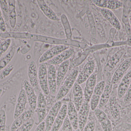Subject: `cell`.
Instances as JSON below:
<instances>
[{
    "mask_svg": "<svg viewBox=\"0 0 131 131\" xmlns=\"http://www.w3.org/2000/svg\"><path fill=\"white\" fill-rule=\"evenodd\" d=\"M78 73V70L76 68L72 72L60 88L56 97L57 100H61L67 95L76 82Z\"/></svg>",
    "mask_w": 131,
    "mask_h": 131,
    "instance_id": "obj_1",
    "label": "cell"
},
{
    "mask_svg": "<svg viewBox=\"0 0 131 131\" xmlns=\"http://www.w3.org/2000/svg\"><path fill=\"white\" fill-rule=\"evenodd\" d=\"M66 45H58L54 46L44 53L39 58V64H43L49 61L57 55L69 48Z\"/></svg>",
    "mask_w": 131,
    "mask_h": 131,
    "instance_id": "obj_2",
    "label": "cell"
},
{
    "mask_svg": "<svg viewBox=\"0 0 131 131\" xmlns=\"http://www.w3.org/2000/svg\"><path fill=\"white\" fill-rule=\"evenodd\" d=\"M105 85L106 82L103 80L98 83L95 86L90 100V107L92 110L94 111L97 108Z\"/></svg>",
    "mask_w": 131,
    "mask_h": 131,
    "instance_id": "obj_3",
    "label": "cell"
},
{
    "mask_svg": "<svg viewBox=\"0 0 131 131\" xmlns=\"http://www.w3.org/2000/svg\"><path fill=\"white\" fill-rule=\"evenodd\" d=\"M62 106V103L60 101L55 103L48 113L45 120V131H51L54 121Z\"/></svg>",
    "mask_w": 131,
    "mask_h": 131,
    "instance_id": "obj_4",
    "label": "cell"
},
{
    "mask_svg": "<svg viewBox=\"0 0 131 131\" xmlns=\"http://www.w3.org/2000/svg\"><path fill=\"white\" fill-rule=\"evenodd\" d=\"M38 80L41 88L44 94L48 95L50 93L48 80V69L45 63L41 64L38 72Z\"/></svg>",
    "mask_w": 131,
    "mask_h": 131,
    "instance_id": "obj_5",
    "label": "cell"
},
{
    "mask_svg": "<svg viewBox=\"0 0 131 131\" xmlns=\"http://www.w3.org/2000/svg\"><path fill=\"white\" fill-rule=\"evenodd\" d=\"M95 67V63L94 60H89L86 63L83 70L78 76L75 82L81 85L86 82L93 74Z\"/></svg>",
    "mask_w": 131,
    "mask_h": 131,
    "instance_id": "obj_6",
    "label": "cell"
},
{
    "mask_svg": "<svg viewBox=\"0 0 131 131\" xmlns=\"http://www.w3.org/2000/svg\"><path fill=\"white\" fill-rule=\"evenodd\" d=\"M90 107L89 102L84 100L78 111V128L81 131H83L84 128L87 124Z\"/></svg>",
    "mask_w": 131,
    "mask_h": 131,
    "instance_id": "obj_7",
    "label": "cell"
},
{
    "mask_svg": "<svg viewBox=\"0 0 131 131\" xmlns=\"http://www.w3.org/2000/svg\"><path fill=\"white\" fill-rule=\"evenodd\" d=\"M27 95L24 89H21L20 91L18 97L17 104L14 114V118L15 120L19 117L25 111L27 104Z\"/></svg>",
    "mask_w": 131,
    "mask_h": 131,
    "instance_id": "obj_8",
    "label": "cell"
},
{
    "mask_svg": "<svg viewBox=\"0 0 131 131\" xmlns=\"http://www.w3.org/2000/svg\"><path fill=\"white\" fill-rule=\"evenodd\" d=\"M37 118L38 124L44 121L47 116V103L43 94L40 93L37 102Z\"/></svg>",
    "mask_w": 131,
    "mask_h": 131,
    "instance_id": "obj_9",
    "label": "cell"
},
{
    "mask_svg": "<svg viewBox=\"0 0 131 131\" xmlns=\"http://www.w3.org/2000/svg\"><path fill=\"white\" fill-rule=\"evenodd\" d=\"M24 88L31 108L35 110L37 108V99L34 88L31 85L29 82L27 80L24 81Z\"/></svg>",
    "mask_w": 131,
    "mask_h": 131,
    "instance_id": "obj_10",
    "label": "cell"
},
{
    "mask_svg": "<svg viewBox=\"0 0 131 131\" xmlns=\"http://www.w3.org/2000/svg\"><path fill=\"white\" fill-rule=\"evenodd\" d=\"M96 117L101 124L104 131H112V125L106 114L100 108H97L94 111Z\"/></svg>",
    "mask_w": 131,
    "mask_h": 131,
    "instance_id": "obj_11",
    "label": "cell"
},
{
    "mask_svg": "<svg viewBox=\"0 0 131 131\" xmlns=\"http://www.w3.org/2000/svg\"><path fill=\"white\" fill-rule=\"evenodd\" d=\"M57 74L54 65H49L48 68V80L49 90L53 95L55 94L57 87Z\"/></svg>",
    "mask_w": 131,
    "mask_h": 131,
    "instance_id": "obj_12",
    "label": "cell"
},
{
    "mask_svg": "<svg viewBox=\"0 0 131 131\" xmlns=\"http://www.w3.org/2000/svg\"><path fill=\"white\" fill-rule=\"evenodd\" d=\"M97 76L95 74H92L86 81V85L85 88L84 96L85 100L89 102L94 92V89L96 85Z\"/></svg>",
    "mask_w": 131,
    "mask_h": 131,
    "instance_id": "obj_13",
    "label": "cell"
},
{
    "mask_svg": "<svg viewBox=\"0 0 131 131\" xmlns=\"http://www.w3.org/2000/svg\"><path fill=\"white\" fill-rule=\"evenodd\" d=\"M131 82V70L124 75L118 86L117 95L119 99H121L124 97L125 93L129 88Z\"/></svg>",
    "mask_w": 131,
    "mask_h": 131,
    "instance_id": "obj_14",
    "label": "cell"
},
{
    "mask_svg": "<svg viewBox=\"0 0 131 131\" xmlns=\"http://www.w3.org/2000/svg\"><path fill=\"white\" fill-rule=\"evenodd\" d=\"M74 49L73 48H69L66 50L58 55L48 61L50 65H57L61 64L64 62L68 60L74 54Z\"/></svg>",
    "mask_w": 131,
    "mask_h": 131,
    "instance_id": "obj_15",
    "label": "cell"
},
{
    "mask_svg": "<svg viewBox=\"0 0 131 131\" xmlns=\"http://www.w3.org/2000/svg\"><path fill=\"white\" fill-rule=\"evenodd\" d=\"M73 95H74V105L78 112L80 110L84 100H83V93L82 88L80 85L75 83L73 86Z\"/></svg>",
    "mask_w": 131,
    "mask_h": 131,
    "instance_id": "obj_16",
    "label": "cell"
},
{
    "mask_svg": "<svg viewBox=\"0 0 131 131\" xmlns=\"http://www.w3.org/2000/svg\"><path fill=\"white\" fill-rule=\"evenodd\" d=\"M68 105L66 104L62 105L53 125L51 131H58L62 126L67 114Z\"/></svg>",
    "mask_w": 131,
    "mask_h": 131,
    "instance_id": "obj_17",
    "label": "cell"
},
{
    "mask_svg": "<svg viewBox=\"0 0 131 131\" xmlns=\"http://www.w3.org/2000/svg\"><path fill=\"white\" fill-rule=\"evenodd\" d=\"M67 114L69 116V119L75 130L78 128V111L72 102L69 103L68 105Z\"/></svg>",
    "mask_w": 131,
    "mask_h": 131,
    "instance_id": "obj_18",
    "label": "cell"
},
{
    "mask_svg": "<svg viewBox=\"0 0 131 131\" xmlns=\"http://www.w3.org/2000/svg\"><path fill=\"white\" fill-rule=\"evenodd\" d=\"M28 76L31 86L33 88L37 87L39 83L37 69L36 63L34 61L30 62L28 66Z\"/></svg>",
    "mask_w": 131,
    "mask_h": 131,
    "instance_id": "obj_19",
    "label": "cell"
},
{
    "mask_svg": "<svg viewBox=\"0 0 131 131\" xmlns=\"http://www.w3.org/2000/svg\"><path fill=\"white\" fill-rule=\"evenodd\" d=\"M112 85L111 82H110L109 81H108L107 84L106 83L105 87L101 97L98 108L101 109L108 102L110 98L111 93L112 91Z\"/></svg>",
    "mask_w": 131,
    "mask_h": 131,
    "instance_id": "obj_20",
    "label": "cell"
},
{
    "mask_svg": "<svg viewBox=\"0 0 131 131\" xmlns=\"http://www.w3.org/2000/svg\"><path fill=\"white\" fill-rule=\"evenodd\" d=\"M37 2L41 10L47 17L52 21H57L58 20L57 15L50 8L48 7L45 1L38 0Z\"/></svg>",
    "mask_w": 131,
    "mask_h": 131,
    "instance_id": "obj_21",
    "label": "cell"
},
{
    "mask_svg": "<svg viewBox=\"0 0 131 131\" xmlns=\"http://www.w3.org/2000/svg\"><path fill=\"white\" fill-rule=\"evenodd\" d=\"M69 61L68 60L64 62L60 65L57 72V85L59 87L63 82L69 67Z\"/></svg>",
    "mask_w": 131,
    "mask_h": 131,
    "instance_id": "obj_22",
    "label": "cell"
},
{
    "mask_svg": "<svg viewBox=\"0 0 131 131\" xmlns=\"http://www.w3.org/2000/svg\"><path fill=\"white\" fill-rule=\"evenodd\" d=\"M8 2L9 22L11 27L12 28H14L17 22L15 1L9 0Z\"/></svg>",
    "mask_w": 131,
    "mask_h": 131,
    "instance_id": "obj_23",
    "label": "cell"
},
{
    "mask_svg": "<svg viewBox=\"0 0 131 131\" xmlns=\"http://www.w3.org/2000/svg\"><path fill=\"white\" fill-rule=\"evenodd\" d=\"M110 107L111 114L115 120H118L121 117L120 112L117 100L115 97L110 98Z\"/></svg>",
    "mask_w": 131,
    "mask_h": 131,
    "instance_id": "obj_24",
    "label": "cell"
},
{
    "mask_svg": "<svg viewBox=\"0 0 131 131\" xmlns=\"http://www.w3.org/2000/svg\"><path fill=\"white\" fill-rule=\"evenodd\" d=\"M15 47H12L9 52L3 58L0 60V70L4 69L10 63L14 57L15 51Z\"/></svg>",
    "mask_w": 131,
    "mask_h": 131,
    "instance_id": "obj_25",
    "label": "cell"
},
{
    "mask_svg": "<svg viewBox=\"0 0 131 131\" xmlns=\"http://www.w3.org/2000/svg\"><path fill=\"white\" fill-rule=\"evenodd\" d=\"M123 2L117 0H109L107 1V9L114 10L121 7L123 6Z\"/></svg>",
    "mask_w": 131,
    "mask_h": 131,
    "instance_id": "obj_26",
    "label": "cell"
},
{
    "mask_svg": "<svg viewBox=\"0 0 131 131\" xmlns=\"http://www.w3.org/2000/svg\"><path fill=\"white\" fill-rule=\"evenodd\" d=\"M0 7L5 19L7 21H9L8 5L7 1L0 0Z\"/></svg>",
    "mask_w": 131,
    "mask_h": 131,
    "instance_id": "obj_27",
    "label": "cell"
},
{
    "mask_svg": "<svg viewBox=\"0 0 131 131\" xmlns=\"http://www.w3.org/2000/svg\"><path fill=\"white\" fill-rule=\"evenodd\" d=\"M122 54V52L120 51L119 53L115 54L110 59L107 64V66L110 68H112L115 67L116 65L120 61V58Z\"/></svg>",
    "mask_w": 131,
    "mask_h": 131,
    "instance_id": "obj_28",
    "label": "cell"
},
{
    "mask_svg": "<svg viewBox=\"0 0 131 131\" xmlns=\"http://www.w3.org/2000/svg\"><path fill=\"white\" fill-rule=\"evenodd\" d=\"M125 73V72L120 70L119 68L117 69L114 73L112 78L111 81L112 84L114 85L117 84L124 77Z\"/></svg>",
    "mask_w": 131,
    "mask_h": 131,
    "instance_id": "obj_29",
    "label": "cell"
},
{
    "mask_svg": "<svg viewBox=\"0 0 131 131\" xmlns=\"http://www.w3.org/2000/svg\"><path fill=\"white\" fill-rule=\"evenodd\" d=\"M34 120L31 118L27 122L24 123L21 126L15 131H30L34 127Z\"/></svg>",
    "mask_w": 131,
    "mask_h": 131,
    "instance_id": "obj_30",
    "label": "cell"
},
{
    "mask_svg": "<svg viewBox=\"0 0 131 131\" xmlns=\"http://www.w3.org/2000/svg\"><path fill=\"white\" fill-rule=\"evenodd\" d=\"M34 114V110L31 109L30 110H25L23 114L20 116L24 123L27 122L32 118Z\"/></svg>",
    "mask_w": 131,
    "mask_h": 131,
    "instance_id": "obj_31",
    "label": "cell"
},
{
    "mask_svg": "<svg viewBox=\"0 0 131 131\" xmlns=\"http://www.w3.org/2000/svg\"><path fill=\"white\" fill-rule=\"evenodd\" d=\"M11 43V40L8 38L0 44V57L7 51Z\"/></svg>",
    "mask_w": 131,
    "mask_h": 131,
    "instance_id": "obj_32",
    "label": "cell"
},
{
    "mask_svg": "<svg viewBox=\"0 0 131 131\" xmlns=\"http://www.w3.org/2000/svg\"><path fill=\"white\" fill-rule=\"evenodd\" d=\"M101 12L104 17L109 22L115 16L111 10L107 8H101Z\"/></svg>",
    "mask_w": 131,
    "mask_h": 131,
    "instance_id": "obj_33",
    "label": "cell"
},
{
    "mask_svg": "<svg viewBox=\"0 0 131 131\" xmlns=\"http://www.w3.org/2000/svg\"><path fill=\"white\" fill-rule=\"evenodd\" d=\"M6 115L3 109L0 110V131H5L6 128Z\"/></svg>",
    "mask_w": 131,
    "mask_h": 131,
    "instance_id": "obj_34",
    "label": "cell"
},
{
    "mask_svg": "<svg viewBox=\"0 0 131 131\" xmlns=\"http://www.w3.org/2000/svg\"><path fill=\"white\" fill-rule=\"evenodd\" d=\"M23 121L20 117L15 120L12 124L10 127V131H15L19 128L23 124Z\"/></svg>",
    "mask_w": 131,
    "mask_h": 131,
    "instance_id": "obj_35",
    "label": "cell"
},
{
    "mask_svg": "<svg viewBox=\"0 0 131 131\" xmlns=\"http://www.w3.org/2000/svg\"><path fill=\"white\" fill-rule=\"evenodd\" d=\"M131 64V58H128L123 62L118 68L125 73L129 68Z\"/></svg>",
    "mask_w": 131,
    "mask_h": 131,
    "instance_id": "obj_36",
    "label": "cell"
},
{
    "mask_svg": "<svg viewBox=\"0 0 131 131\" xmlns=\"http://www.w3.org/2000/svg\"><path fill=\"white\" fill-rule=\"evenodd\" d=\"M73 127L68 117H66L62 127V131H72Z\"/></svg>",
    "mask_w": 131,
    "mask_h": 131,
    "instance_id": "obj_37",
    "label": "cell"
},
{
    "mask_svg": "<svg viewBox=\"0 0 131 131\" xmlns=\"http://www.w3.org/2000/svg\"><path fill=\"white\" fill-rule=\"evenodd\" d=\"M13 68H14V66L13 65H9L6 68H5L1 74V76H0L1 79H4L5 77L10 74L12 71L13 70Z\"/></svg>",
    "mask_w": 131,
    "mask_h": 131,
    "instance_id": "obj_38",
    "label": "cell"
},
{
    "mask_svg": "<svg viewBox=\"0 0 131 131\" xmlns=\"http://www.w3.org/2000/svg\"><path fill=\"white\" fill-rule=\"evenodd\" d=\"M111 24L117 30H121V25L120 22L116 16L110 22Z\"/></svg>",
    "mask_w": 131,
    "mask_h": 131,
    "instance_id": "obj_39",
    "label": "cell"
},
{
    "mask_svg": "<svg viewBox=\"0 0 131 131\" xmlns=\"http://www.w3.org/2000/svg\"><path fill=\"white\" fill-rule=\"evenodd\" d=\"M95 123L94 121H92L86 125L83 131H94Z\"/></svg>",
    "mask_w": 131,
    "mask_h": 131,
    "instance_id": "obj_40",
    "label": "cell"
},
{
    "mask_svg": "<svg viewBox=\"0 0 131 131\" xmlns=\"http://www.w3.org/2000/svg\"><path fill=\"white\" fill-rule=\"evenodd\" d=\"M124 102L125 104L129 103L131 101V88L129 87L125 93L124 99Z\"/></svg>",
    "mask_w": 131,
    "mask_h": 131,
    "instance_id": "obj_41",
    "label": "cell"
},
{
    "mask_svg": "<svg viewBox=\"0 0 131 131\" xmlns=\"http://www.w3.org/2000/svg\"><path fill=\"white\" fill-rule=\"evenodd\" d=\"M0 30L3 32H5L6 31L5 22L4 18L2 17L1 8H0Z\"/></svg>",
    "mask_w": 131,
    "mask_h": 131,
    "instance_id": "obj_42",
    "label": "cell"
},
{
    "mask_svg": "<svg viewBox=\"0 0 131 131\" xmlns=\"http://www.w3.org/2000/svg\"><path fill=\"white\" fill-rule=\"evenodd\" d=\"M129 19H130V24L131 26V12L130 14V16H129Z\"/></svg>",
    "mask_w": 131,
    "mask_h": 131,
    "instance_id": "obj_43",
    "label": "cell"
},
{
    "mask_svg": "<svg viewBox=\"0 0 131 131\" xmlns=\"http://www.w3.org/2000/svg\"><path fill=\"white\" fill-rule=\"evenodd\" d=\"M2 88H0V96L2 94Z\"/></svg>",
    "mask_w": 131,
    "mask_h": 131,
    "instance_id": "obj_44",
    "label": "cell"
},
{
    "mask_svg": "<svg viewBox=\"0 0 131 131\" xmlns=\"http://www.w3.org/2000/svg\"><path fill=\"white\" fill-rule=\"evenodd\" d=\"M75 131H81L80 130H79V128H78V129H77V130H75Z\"/></svg>",
    "mask_w": 131,
    "mask_h": 131,
    "instance_id": "obj_45",
    "label": "cell"
},
{
    "mask_svg": "<svg viewBox=\"0 0 131 131\" xmlns=\"http://www.w3.org/2000/svg\"><path fill=\"white\" fill-rule=\"evenodd\" d=\"M129 87L131 88V82L130 84V86H129Z\"/></svg>",
    "mask_w": 131,
    "mask_h": 131,
    "instance_id": "obj_46",
    "label": "cell"
},
{
    "mask_svg": "<svg viewBox=\"0 0 131 131\" xmlns=\"http://www.w3.org/2000/svg\"><path fill=\"white\" fill-rule=\"evenodd\" d=\"M0 39H1V37H0Z\"/></svg>",
    "mask_w": 131,
    "mask_h": 131,
    "instance_id": "obj_47",
    "label": "cell"
}]
</instances>
